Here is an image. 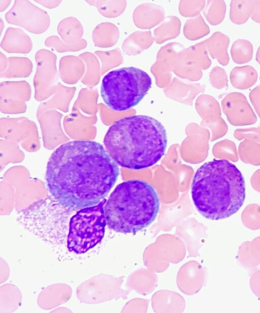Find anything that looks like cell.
Returning a JSON list of instances; mask_svg holds the SVG:
<instances>
[{
    "mask_svg": "<svg viewBox=\"0 0 260 313\" xmlns=\"http://www.w3.org/2000/svg\"><path fill=\"white\" fill-rule=\"evenodd\" d=\"M119 175L118 165L103 145L78 140L54 150L47 164L45 179L50 193L59 205L78 209L100 203Z\"/></svg>",
    "mask_w": 260,
    "mask_h": 313,
    "instance_id": "cell-1",
    "label": "cell"
},
{
    "mask_svg": "<svg viewBox=\"0 0 260 313\" xmlns=\"http://www.w3.org/2000/svg\"><path fill=\"white\" fill-rule=\"evenodd\" d=\"M103 143L117 165L139 170L151 166L161 159L168 138L165 127L157 120L134 115L115 122L107 131Z\"/></svg>",
    "mask_w": 260,
    "mask_h": 313,
    "instance_id": "cell-2",
    "label": "cell"
},
{
    "mask_svg": "<svg viewBox=\"0 0 260 313\" xmlns=\"http://www.w3.org/2000/svg\"><path fill=\"white\" fill-rule=\"evenodd\" d=\"M191 194L196 209L204 217L213 220L225 219L237 213L244 203V179L232 162L214 159L197 169Z\"/></svg>",
    "mask_w": 260,
    "mask_h": 313,
    "instance_id": "cell-3",
    "label": "cell"
},
{
    "mask_svg": "<svg viewBox=\"0 0 260 313\" xmlns=\"http://www.w3.org/2000/svg\"><path fill=\"white\" fill-rule=\"evenodd\" d=\"M160 202L148 183L131 180L116 186L104 206L109 229L123 234H135L149 226L158 213Z\"/></svg>",
    "mask_w": 260,
    "mask_h": 313,
    "instance_id": "cell-4",
    "label": "cell"
},
{
    "mask_svg": "<svg viewBox=\"0 0 260 313\" xmlns=\"http://www.w3.org/2000/svg\"><path fill=\"white\" fill-rule=\"evenodd\" d=\"M152 80L144 70L135 67L112 70L102 80L101 95L105 103L116 111L137 105L150 90Z\"/></svg>",
    "mask_w": 260,
    "mask_h": 313,
    "instance_id": "cell-5",
    "label": "cell"
},
{
    "mask_svg": "<svg viewBox=\"0 0 260 313\" xmlns=\"http://www.w3.org/2000/svg\"><path fill=\"white\" fill-rule=\"evenodd\" d=\"M106 201L104 198L96 205L82 208L72 217L67 240L70 251L84 253L102 241L107 224Z\"/></svg>",
    "mask_w": 260,
    "mask_h": 313,
    "instance_id": "cell-6",
    "label": "cell"
},
{
    "mask_svg": "<svg viewBox=\"0 0 260 313\" xmlns=\"http://www.w3.org/2000/svg\"><path fill=\"white\" fill-rule=\"evenodd\" d=\"M239 262L246 268H254L260 264V236L251 241H245L239 247Z\"/></svg>",
    "mask_w": 260,
    "mask_h": 313,
    "instance_id": "cell-7",
    "label": "cell"
},
{
    "mask_svg": "<svg viewBox=\"0 0 260 313\" xmlns=\"http://www.w3.org/2000/svg\"><path fill=\"white\" fill-rule=\"evenodd\" d=\"M256 70L249 65L234 68L230 74L232 86L238 89L245 90L252 87L257 81Z\"/></svg>",
    "mask_w": 260,
    "mask_h": 313,
    "instance_id": "cell-8",
    "label": "cell"
},
{
    "mask_svg": "<svg viewBox=\"0 0 260 313\" xmlns=\"http://www.w3.org/2000/svg\"><path fill=\"white\" fill-rule=\"evenodd\" d=\"M255 7V1H232L230 4V18L237 24H243L252 16Z\"/></svg>",
    "mask_w": 260,
    "mask_h": 313,
    "instance_id": "cell-9",
    "label": "cell"
},
{
    "mask_svg": "<svg viewBox=\"0 0 260 313\" xmlns=\"http://www.w3.org/2000/svg\"><path fill=\"white\" fill-rule=\"evenodd\" d=\"M210 42L213 57L216 58L221 65H228L230 57L227 50L230 44L229 37L221 33L217 32L213 35Z\"/></svg>",
    "mask_w": 260,
    "mask_h": 313,
    "instance_id": "cell-10",
    "label": "cell"
},
{
    "mask_svg": "<svg viewBox=\"0 0 260 313\" xmlns=\"http://www.w3.org/2000/svg\"><path fill=\"white\" fill-rule=\"evenodd\" d=\"M231 54L233 61L238 64L248 63L252 58V44L247 40L238 39L231 47Z\"/></svg>",
    "mask_w": 260,
    "mask_h": 313,
    "instance_id": "cell-11",
    "label": "cell"
},
{
    "mask_svg": "<svg viewBox=\"0 0 260 313\" xmlns=\"http://www.w3.org/2000/svg\"><path fill=\"white\" fill-rule=\"evenodd\" d=\"M246 210L243 212L242 224L248 229L255 231L260 229V210Z\"/></svg>",
    "mask_w": 260,
    "mask_h": 313,
    "instance_id": "cell-12",
    "label": "cell"
},
{
    "mask_svg": "<svg viewBox=\"0 0 260 313\" xmlns=\"http://www.w3.org/2000/svg\"><path fill=\"white\" fill-rule=\"evenodd\" d=\"M210 19L212 23L217 24L224 19L226 13V5L224 1H215L213 3Z\"/></svg>",
    "mask_w": 260,
    "mask_h": 313,
    "instance_id": "cell-13",
    "label": "cell"
},
{
    "mask_svg": "<svg viewBox=\"0 0 260 313\" xmlns=\"http://www.w3.org/2000/svg\"><path fill=\"white\" fill-rule=\"evenodd\" d=\"M213 86L217 89H221L228 86V79L224 69L220 67L215 68L212 74Z\"/></svg>",
    "mask_w": 260,
    "mask_h": 313,
    "instance_id": "cell-14",
    "label": "cell"
},
{
    "mask_svg": "<svg viewBox=\"0 0 260 313\" xmlns=\"http://www.w3.org/2000/svg\"><path fill=\"white\" fill-rule=\"evenodd\" d=\"M249 284L252 292L260 299V269L252 273L250 278Z\"/></svg>",
    "mask_w": 260,
    "mask_h": 313,
    "instance_id": "cell-15",
    "label": "cell"
},
{
    "mask_svg": "<svg viewBox=\"0 0 260 313\" xmlns=\"http://www.w3.org/2000/svg\"><path fill=\"white\" fill-rule=\"evenodd\" d=\"M251 19L256 23H260V1H255V7Z\"/></svg>",
    "mask_w": 260,
    "mask_h": 313,
    "instance_id": "cell-16",
    "label": "cell"
},
{
    "mask_svg": "<svg viewBox=\"0 0 260 313\" xmlns=\"http://www.w3.org/2000/svg\"><path fill=\"white\" fill-rule=\"evenodd\" d=\"M256 60L257 62L260 65V46L258 47L256 52Z\"/></svg>",
    "mask_w": 260,
    "mask_h": 313,
    "instance_id": "cell-17",
    "label": "cell"
}]
</instances>
